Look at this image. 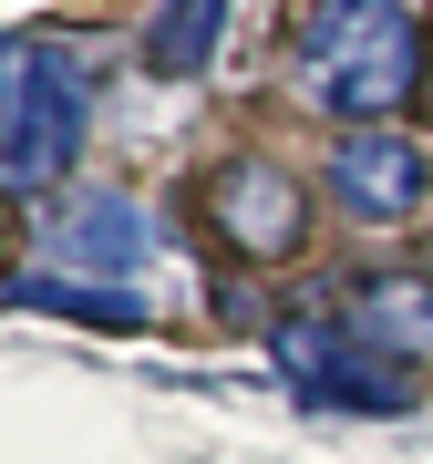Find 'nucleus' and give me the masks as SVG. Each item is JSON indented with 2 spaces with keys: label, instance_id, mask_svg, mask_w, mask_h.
Wrapping results in <instances>:
<instances>
[{
  "label": "nucleus",
  "instance_id": "nucleus-7",
  "mask_svg": "<svg viewBox=\"0 0 433 464\" xmlns=\"http://www.w3.org/2000/svg\"><path fill=\"white\" fill-rule=\"evenodd\" d=\"M52 258L83 268L93 289H114L134 258H145V217H134V197H114V186H93V197H72L63 217H52Z\"/></svg>",
  "mask_w": 433,
  "mask_h": 464
},
{
  "label": "nucleus",
  "instance_id": "nucleus-2",
  "mask_svg": "<svg viewBox=\"0 0 433 464\" xmlns=\"http://www.w3.org/2000/svg\"><path fill=\"white\" fill-rule=\"evenodd\" d=\"M83 155V72L52 42H0V186H52Z\"/></svg>",
  "mask_w": 433,
  "mask_h": 464
},
{
  "label": "nucleus",
  "instance_id": "nucleus-3",
  "mask_svg": "<svg viewBox=\"0 0 433 464\" xmlns=\"http://www.w3.org/2000/svg\"><path fill=\"white\" fill-rule=\"evenodd\" d=\"M197 217L216 227V248H237L248 268H279L310 248V186L279 166V155H227L197 186Z\"/></svg>",
  "mask_w": 433,
  "mask_h": 464
},
{
  "label": "nucleus",
  "instance_id": "nucleus-9",
  "mask_svg": "<svg viewBox=\"0 0 433 464\" xmlns=\"http://www.w3.org/2000/svg\"><path fill=\"white\" fill-rule=\"evenodd\" d=\"M11 299H21V310H72V320H103V331H134V320H145V299H134V289H72V279H21Z\"/></svg>",
  "mask_w": 433,
  "mask_h": 464
},
{
  "label": "nucleus",
  "instance_id": "nucleus-5",
  "mask_svg": "<svg viewBox=\"0 0 433 464\" xmlns=\"http://www.w3.org/2000/svg\"><path fill=\"white\" fill-rule=\"evenodd\" d=\"M279 372L300 382L310 402H361V413H402V402H413V382L382 372L341 320H279Z\"/></svg>",
  "mask_w": 433,
  "mask_h": 464
},
{
  "label": "nucleus",
  "instance_id": "nucleus-6",
  "mask_svg": "<svg viewBox=\"0 0 433 464\" xmlns=\"http://www.w3.org/2000/svg\"><path fill=\"white\" fill-rule=\"evenodd\" d=\"M341 331L361 341L382 372H402V382H413V372L433 362V279H423V268H371V279L351 289Z\"/></svg>",
  "mask_w": 433,
  "mask_h": 464
},
{
  "label": "nucleus",
  "instance_id": "nucleus-8",
  "mask_svg": "<svg viewBox=\"0 0 433 464\" xmlns=\"http://www.w3.org/2000/svg\"><path fill=\"white\" fill-rule=\"evenodd\" d=\"M216 42H227V0H155V21H145V72L197 83V72L216 63Z\"/></svg>",
  "mask_w": 433,
  "mask_h": 464
},
{
  "label": "nucleus",
  "instance_id": "nucleus-1",
  "mask_svg": "<svg viewBox=\"0 0 433 464\" xmlns=\"http://www.w3.org/2000/svg\"><path fill=\"white\" fill-rule=\"evenodd\" d=\"M289 83L310 114H331L341 134L392 124L423 83V21L413 0H310L300 42H289Z\"/></svg>",
  "mask_w": 433,
  "mask_h": 464
},
{
  "label": "nucleus",
  "instance_id": "nucleus-4",
  "mask_svg": "<svg viewBox=\"0 0 433 464\" xmlns=\"http://www.w3.org/2000/svg\"><path fill=\"white\" fill-rule=\"evenodd\" d=\"M320 186H331V207L351 217V227H413L423 197H433V155L413 145V134H392V124H361V134L331 145Z\"/></svg>",
  "mask_w": 433,
  "mask_h": 464
}]
</instances>
